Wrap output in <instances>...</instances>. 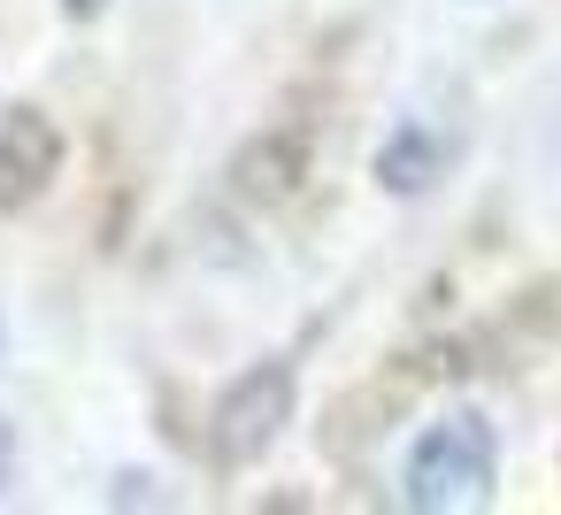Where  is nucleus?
I'll list each match as a JSON object with an SVG mask.
<instances>
[{
  "label": "nucleus",
  "mask_w": 561,
  "mask_h": 515,
  "mask_svg": "<svg viewBox=\"0 0 561 515\" xmlns=\"http://www.w3.org/2000/svg\"><path fill=\"white\" fill-rule=\"evenodd\" d=\"M438 170H446V139H438L431 124H415V116L392 124V139L377 147V185H385V193H423Z\"/></svg>",
  "instance_id": "obj_4"
},
{
  "label": "nucleus",
  "mask_w": 561,
  "mask_h": 515,
  "mask_svg": "<svg viewBox=\"0 0 561 515\" xmlns=\"http://www.w3.org/2000/svg\"><path fill=\"white\" fill-rule=\"evenodd\" d=\"M9 469H16V431L0 423V492H9Z\"/></svg>",
  "instance_id": "obj_5"
},
{
  "label": "nucleus",
  "mask_w": 561,
  "mask_h": 515,
  "mask_svg": "<svg viewBox=\"0 0 561 515\" xmlns=\"http://www.w3.org/2000/svg\"><path fill=\"white\" fill-rule=\"evenodd\" d=\"M101 9H108V0H62V16H70V24H93Z\"/></svg>",
  "instance_id": "obj_6"
},
{
  "label": "nucleus",
  "mask_w": 561,
  "mask_h": 515,
  "mask_svg": "<svg viewBox=\"0 0 561 515\" xmlns=\"http://www.w3.org/2000/svg\"><path fill=\"white\" fill-rule=\"evenodd\" d=\"M293 423V362H254L247 377L224 385L216 415H208V454L216 469H254Z\"/></svg>",
  "instance_id": "obj_2"
},
{
  "label": "nucleus",
  "mask_w": 561,
  "mask_h": 515,
  "mask_svg": "<svg viewBox=\"0 0 561 515\" xmlns=\"http://www.w3.org/2000/svg\"><path fill=\"white\" fill-rule=\"evenodd\" d=\"M492 477H500V431H492L477 408H454L446 423H431V431L408 446L400 500H408L415 515H446V507L492 500Z\"/></svg>",
  "instance_id": "obj_1"
},
{
  "label": "nucleus",
  "mask_w": 561,
  "mask_h": 515,
  "mask_svg": "<svg viewBox=\"0 0 561 515\" xmlns=\"http://www.w3.org/2000/svg\"><path fill=\"white\" fill-rule=\"evenodd\" d=\"M62 178V131L47 108H9L0 116V208H32Z\"/></svg>",
  "instance_id": "obj_3"
}]
</instances>
